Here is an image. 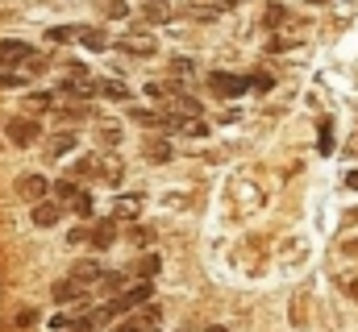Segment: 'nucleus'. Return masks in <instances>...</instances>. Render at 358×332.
I'll use <instances>...</instances> for the list:
<instances>
[{
  "mask_svg": "<svg viewBox=\"0 0 358 332\" xmlns=\"http://www.w3.org/2000/svg\"><path fill=\"white\" fill-rule=\"evenodd\" d=\"M159 324H163V308L159 303H150V308L142 303V308H134V316H121L113 332H159Z\"/></svg>",
  "mask_w": 358,
  "mask_h": 332,
  "instance_id": "obj_1",
  "label": "nucleus"
},
{
  "mask_svg": "<svg viewBox=\"0 0 358 332\" xmlns=\"http://www.w3.org/2000/svg\"><path fill=\"white\" fill-rule=\"evenodd\" d=\"M50 42H84L92 50H108V38L92 25H59V29H50Z\"/></svg>",
  "mask_w": 358,
  "mask_h": 332,
  "instance_id": "obj_2",
  "label": "nucleus"
},
{
  "mask_svg": "<svg viewBox=\"0 0 358 332\" xmlns=\"http://www.w3.org/2000/svg\"><path fill=\"white\" fill-rule=\"evenodd\" d=\"M38 133H42V125H38L34 116H13V121L4 125V137H8L17 150H29V146L38 142Z\"/></svg>",
  "mask_w": 358,
  "mask_h": 332,
  "instance_id": "obj_3",
  "label": "nucleus"
},
{
  "mask_svg": "<svg viewBox=\"0 0 358 332\" xmlns=\"http://www.w3.org/2000/svg\"><path fill=\"white\" fill-rule=\"evenodd\" d=\"M255 80H246V75H225V71H213L208 75V87H213V96H221V100H234V96H246V87Z\"/></svg>",
  "mask_w": 358,
  "mask_h": 332,
  "instance_id": "obj_4",
  "label": "nucleus"
},
{
  "mask_svg": "<svg viewBox=\"0 0 358 332\" xmlns=\"http://www.w3.org/2000/svg\"><path fill=\"white\" fill-rule=\"evenodd\" d=\"M34 59H38V50L29 42H17V38H4L0 42V67H17V63L34 67Z\"/></svg>",
  "mask_w": 358,
  "mask_h": 332,
  "instance_id": "obj_5",
  "label": "nucleus"
},
{
  "mask_svg": "<svg viewBox=\"0 0 358 332\" xmlns=\"http://www.w3.org/2000/svg\"><path fill=\"white\" fill-rule=\"evenodd\" d=\"M46 191H50L46 174H21V179H17V195H21L25 204H38V199H46Z\"/></svg>",
  "mask_w": 358,
  "mask_h": 332,
  "instance_id": "obj_6",
  "label": "nucleus"
},
{
  "mask_svg": "<svg viewBox=\"0 0 358 332\" xmlns=\"http://www.w3.org/2000/svg\"><path fill=\"white\" fill-rule=\"evenodd\" d=\"M55 303H80V308H88V287H80V282H71V278H63V282H55Z\"/></svg>",
  "mask_w": 358,
  "mask_h": 332,
  "instance_id": "obj_7",
  "label": "nucleus"
},
{
  "mask_svg": "<svg viewBox=\"0 0 358 332\" xmlns=\"http://www.w3.org/2000/svg\"><path fill=\"white\" fill-rule=\"evenodd\" d=\"M100 278H104V266L92 262V257H84V262L71 266V282H80V287H92V282H100Z\"/></svg>",
  "mask_w": 358,
  "mask_h": 332,
  "instance_id": "obj_8",
  "label": "nucleus"
},
{
  "mask_svg": "<svg viewBox=\"0 0 358 332\" xmlns=\"http://www.w3.org/2000/svg\"><path fill=\"white\" fill-rule=\"evenodd\" d=\"M117 241V216H108V220H100L96 229H88V246L92 249H108Z\"/></svg>",
  "mask_w": 358,
  "mask_h": 332,
  "instance_id": "obj_9",
  "label": "nucleus"
},
{
  "mask_svg": "<svg viewBox=\"0 0 358 332\" xmlns=\"http://www.w3.org/2000/svg\"><path fill=\"white\" fill-rule=\"evenodd\" d=\"M171 17H176V8L167 0H146L142 4V21H150V25H167Z\"/></svg>",
  "mask_w": 358,
  "mask_h": 332,
  "instance_id": "obj_10",
  "label": "nucleus"
},
{
  "mask_svg": "<svg viewBox=\"0 0 358 332\" xmlns=\"http://www.w3.org/2000/svg\"><path fill=\"white\" fill-rule=\"evenodd\" d=\"M59 216H63V208H59L55 199H38V204H34V225H38V229L59 225Z\"/></svg>",
  "mask_w": 358,
  "mask_h": 332,
  "instance_id": "obj_11",
  "label": "nucleus"
},
{
  "mask_svg": "<svg viewBox=\"0 0 358 332\" xmlns=\"http://www.w3.org/2000/svg\"><path fill=\"white\" fill-rule=\"evenodd\" d=\"M96 166H100V158L96 154H84V158H76V163L67 166V179H96Z\"/></svg>",
  "mask_w": 358,
  "mask_h": 332,
  "instance_id": "obj_12",
  "label": "nucleus"
},
{
  "mask_svg": "<svg viewBox=\"0 0 358 332\" xmlns=\"http://www.w3.org/2000/svg\"><path fill=\"white\" fill-rule=\"evenodd\" d=\"M117 46H121V50H129V54H146V59L155 54V38H121Z\"/></svg>",
  "mask_w": 358,
  "mask_h": 332,
  "instance_id": "obj_13",
  "label": "nucleus"
},
{
  "mask_svg": "<svg viewBox=\"0 0 358 332\" xmlns=\"http://www.w3.org/2000/svg\"><path fill=\"white\" fill-rule=\"evenodd\" d=\"M29 112H50V108H59V100H55V91H34L29 100Z\"/></svg>",
  "mask_w": 358,
  "mask_h": 332,
  "instance_id": "obj_14",
  "label": "nucleus"
},
{
  "mask_svg": "<svg viewBox=\"0 0 358 332\" xmlns=\"http://www.w3.org/2000/svg\"><path fill=\"white\" fill-rule=\"evenodd\" d=\"M50 191L59 195V204H71V199L80 195V183H76V179H59V183H50Z\"/></svg>",
  "mask_w": 358,
  "mask_h": 332,
  "instance_id": "obj_15",
  "label": "nucleus"
},
{
  "mask_svg": "<svg viewBox=\"0 0 358 332\" xmlns=\"http://www.w3.org/2000/svg\"><path fill=\"white\" fill-rule=\"evenodd\" d=\"M159 266H163V262L150 253V257H138V262L129 266V274H138V278H155V274H159Z\"/></svg>",
  "mask_w": 358,
  "mask_h": 332,
  "instance_id": "obj_16",
  "label": "nucleus"
},
{
  "mask_svg": "<svg viewBox=\"0 0 358 332\" xmlns=\"http://www.w3.org/2000/svg\"><path fill=\"white\" fill-rule=\"evenodd\" d=\"M92 91H100V96H113V100H125V96H129V87H125V83H117V80L92 83Z\"/></svg>",
  "mask_w": 358,
  "mask_h": 332,
  "instance_id": "obj_17",
  "label": "nucleus"
},
{
  "mask_svg": "<svg viewBox=\"0 0 358 332\" xmlns=\"http://www.w3.org/2000/svg\"><path fill=\"white\" fill-rule=\"evenodd\" d=\"M96 142H100V146H117V142H121V125L100 121V125H96Z\"/></svg>",
  "mask_w": 358,
  "mask_h": 332,
  "instance_id": "obj_18",
  "label": "nucleus"
},
{
  "mask_svg": "<svg viewBox=\"0 0 358 332\" xmlns=\"http://www.w3.org/2000/svg\"><path fill=\"white\" fill-rule=\"evenodd\" d=\"M138 208H142V195H121L117 208H113V216H138Z\"/></svg>",
  "mask_w": 358,
  "mask_h": 332,
  "instance_id": "obj_19",
  "label": "nucleus"
},
{
  "mask_svg": "<svg viewBox=\"0 0 358 332\" xmlns=\"http://www.w3.org/2000/svg\"><path fill=\"white\" fill-rule=\"evenodd\" d=\"M100 166H104V170H96V174H100L104 183H113V187H117V183L125 179V170H121V163H117V158H113V163H100Z\"/></svg>",
  "mask_w": 358,
  "mask_h": 332,
  "instance_id": "obj_20",
  "label": "nucleus"
},
{
  "mask_svg": "<svg viewBox=\"0 0 358 332\" xmlns=\"http://www.w3.org/2000/svg\"><path fill=\"white\" fill-rule=\"evenodd\" d=\"M67 208H71L76 216H92V195H88V191H80V195H76V199H71Z\"/></svg>",
  "mask_w": 358,
  "mask_h": 332,
  "instance_id": "obj_21",
  "label": "nucleus"
},
{
  "mask_svg": "<svg viewBox=\"0 0 358 332\" xmlns=\"http://www.w3.org/2000/svg\"><path fill=\"white\" fill-rule=\"evenodd\" d=\"M71 146H76V133H59V137L50 142V154H67Z\"/></svg>",
  "mask_w": 358,
  "mask_h": 332,
  "instance_id": "obj_22",
  "label": "nucleus"
},
{
  "mask_svg": "<svg viewBox=\"0 0 358 332\" xmlns=\"http://www.w3.org/2000/svg\"><path fill=\"white\" fill-rule=\"evenodd\" d=\"M129 237H134V246H155V229H142V225H138Z\"/></svg>",
  "mask_w": 358,
  "mask_h": 332,
  "instance_id": "obj_23",
  "label": "nucleus"
},
{
  "mask_svg": "<svg viewBox=\"0 0 358 332\" xmlns=\"http://www.w3.org/2000/svg\"><path fill=\"white\" fill-rule=\"evenodd\" d=\"M171 71H176V75H192V59H171Z\"/></svg>",
  "mask_w": 358,
  "mask_h": 332,
  "instance_id": "obj_24",
  "label": "nucleus"
},
{
  "mask_svg": "<svg viewBox=\"0 0 358 332\" xmlns=\"http://www.w3.org/2000/svg\"><path fill=\"white\" fill-rule=\"evenodd\" d=\"M104 13H108V17H117V21H121V17H125V13H129V8H125V4H121V0H108V4H104Z\"/></svg>",
  "mask_w": 358,
  "mask_h": 332,
  "instance_id": "obj_25",
  "label": "nucleus"
},
{
  "mask_svg": "<svg viewBox=\"0 0 358 332\" xmlns=\"http://www.w3.org/2000/svg\"><path fill=\"white\" fill-rule=\"evenodd\" d=\"M146 154H150V158H163V163H167V158H171V150H167V146H163V142H155V146H150V150H146Z\"/></svg>",
  "mask_w": 358,
  "mask_h": 332,
  "instance_id": "obj_26",
  "label": "nucleus"
},
{
  "mask_svg": "<svg viewBox=\"0 0 358 332\" xmlns=\"http://www.w3.org/2000/svg\"><path fill=\"white\" fill-rule=\"evenodd\" d=\"M0 87H21V75H8V71H0Z\"/></svg>",
  "mask_w": 358,
  "mask_h": 332,
  "instance_id": "obj_27",
  "label": "nucleus"
},
{
  "mask_svg": "<svg viewBox=\"0 0 358 332\" xmlns=\"http://www.w3.org/2000/svg\"><path fill=\"white\" fill-rule=\"evenodd\" d=\"M67 241H71V246H80V241H88V229H76V233H67Z\"/></svg>",
  "mask_w": 358,
  "mask_h": 332,
  "instance_id": "obj_28",
  "label": "nucleus"
},
{
  "mask_svg": "<svg viewBox=\"0 0 358 332\" xmlns=\"http://www.w3.org/2000/svg\"><path fill=\"white\" fill-rule=\"evenodd\" d=\"M71 332H92V320H88V316H80V320L71 324Z\"/></svg>",
  "mask_w": 358,
  "mask_h": 332,
  "instance_id": "obj_29",
  "label": "nucleus"
},
{
  "mask_svg": "<svg viewBox=\"0 0 358 332\" xmlns=\"http://www.w3.org/2000/svg\"><path fill=\"white\" fill-rule=\"evenodd\" d=\"M346 187H350V191H358V170H350V174H346Z\"/></svg>",
  "mask_w": 358,
  "mask_h": 332,
  "instance_id": "obj_30",
  "label": "nucleus"
},
{
  "mask_svg": "<svg viewBox=\"0 0 358 332\" xmlns=\"http://www.w3.org/2000/svg\"><path fill=\"white\" fill-rule=\"evenodd\" d=\"M350 295H355V299H358V282H350Z\"/></svg>",
  "mask_w": 358,
  "mask_h": 332,
  "instance_id": "obj_31",
  "label": "nucleus"
}]
</instances>
